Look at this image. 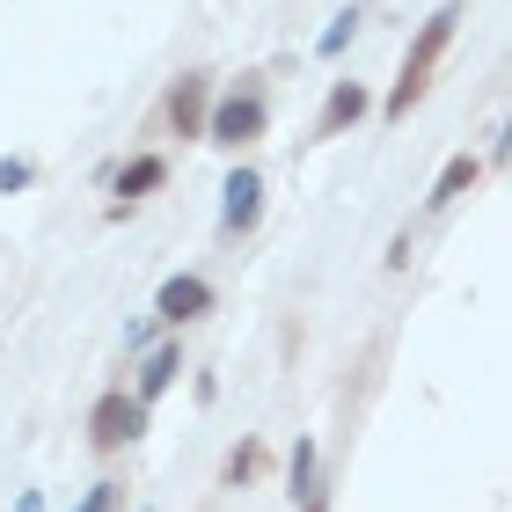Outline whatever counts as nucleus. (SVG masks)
<instances>
[{"mask_svg":"<svg viewBox=\"0 0 512 512\" xmlns=\"http://www.w3.org/2000/svg\"><path fill=\"white\" fill-rule=\"evenodd\" d=\"M454 22H461V8H439V15L425 22V37L410 44V59H403V81H395V96H388V118H410V103L432 88V66H439V52H447Z\"/></svg>","mask_w":512,"mask_h":512,"instance_id":"1","label":"nucleus"},{"mask_svg":"<svg viewBox=\"0 0 512 512\" xmlns=\"http://www.w3.org/2000/svg\"><path fill=\"white\" fill-rule=\"evenodd\" d=\"M139 432H147V403H139V395H103L96 417H88V439H96L103 454H118L125 439H139Z\"/></svg>","mask_w":512,"mask_h":512,"instance_id":"2","label":"nucleus"},{"mask_svg":"<svg viewBox=\"0 0 512 512\" xmlns=\"http://www.w3.org/2000/svg\"><path fill=\"white\" fill-rule=\"evenodd\" d=\"M256 132H264V96H256V88H242V96H227L213 110V139L220 147H242V139H256Z\"/></svg>","mask_w":512,"mask_h":512,"instance_id":"3","label":"nucleus"},{"mask_svg":"<svg viewBox=\"0 0 512 512\" xmlns=\"http://www.w3.org/2000/svg\"><path fill=\"white\" fill-rule=\"evenodd\" d=\"M205 308H213V286H205V278H169V286H161V322H191Z\"/></svg>","mask_w":512,"mask_h":512,"instance_id":"4","label":"nucleus"},{"mask_svg":"<svg viewBox=\"0 0 512 512\" xmlns=\"http://www.w3.org/2000/svg\"><path fill=\"white\" fill-rule=\"evenodd\" d=\"M359 118H366V88H359V81H337V88H330V103H322V125H315V132L330 139V132L359 125Z\"/></svg>","mask_w":512,"mask_h":512,"instance_id":"5","label":"nucleus"},{"mask_svg":"<svg viewBox=\"0 0 512 512\" xmlns=\"http://www.w3.org/2000/svg\"><path fill=\"white\" fill-rule=\"evenodd\" d=\"M256 213H264V183L249 169H235L227 176V227H256Z\"/></svg>","mask_w":512,"mask_h":512,"instance_id":"6","label":"nucleus"},{"mask_svg":"<svg viewBox=\"0 0 512 512\" xmlns=\"http://www.w3.org/2000/svg\"><path fill=\"white\" fill-rule=\"evenodd\" d=\"M169 125H176L183 139H191V132L205 125V81H198V74H191V81H183L176 96H169Z\"/></svg>","mask_w":512,"mask_h":512,"instance_id":"7","label":"nucleus"},{"mask_svg":"<svg viewBox=\"0 0 512 512\" xmlns=\"http://www.w3.org/2000/svg\"><path fill=\"white\" fill-rule=\"evenodd\" d=\"M476 176H483V161H476V154H461V161H447V176H439V183H432V205H454V198H461V191H469V183H476Z\"/></svg>","mask_w":512,"mask_h":512,"instance_id":"8","label":"nucleus"},{"mask_svg":"<svg viewBox=\"0 0 512 512\" xmlns=\"http://www.w3.org/2000/svg\"><path fill=\"white\" fill-rule=\"evenodd\" d=\"M176 366H183L176 352H154V359H147V374H139V403H154V395L176 381Z\"/></svg>","mask_w":512,"mask_h":512,"instance_id":"9","label":"nucleus"},{"mask_svg":"<svg viewBox=\"0 0 512 512\" xmlns=\"http://www.w3.org/2000/svg\"><path fill=\"white\" fill-rule=\"evenodd\" d=\"M161 176H169V169H161V161H132V169L118 176V198H139V191H154Z\"/></svg>","mask_w":512,"mask_h":512,"instance_id":"10","label":"nucleus"},{"mask_svg":"<svg viewBox=\"0 0 512 512\" xmlns=\"http://www.w3.org/2000/svg\"><path fill=\"white\" fill-rule=\"evenodd\" d=\"M256 469H264V454H256V447H242L235 461H227V476H235V483H242V476H256Z\"/></svg>","mask_w":512,"mask_h":512,"instance_id":"11","label":"nucleus"},{"mask_svg":"<svg viewBox=\"0 0 512 512\" xmlns=\"http://www.w3.org/2000/svg\"><path fill=\"white\" fill-rule=\"evenodd\" d=\"M352 22H359V15H337V22H330V37H322V52H344V37H352Z\"/></svg>","mask_w":512,"mask_h":512,"instance_id":"12","label":"nucleus"},{"mask_svg":"<svg viewBox=\"0 0 512 512\" xmlns=\"http://www.w3.org/2000/svg\"><path fill=\"white\" fill-rule=\"evenodd\" d=\"M110 505H118V483H96V491H88V505H81V512H110Z\"/></svg>","mask_w":512,"mask_h":512,"instance_id":"13","label":"nucleus"},{"mask_svg":"<svg viewBox=\"0 0 512 512\" xmlns=\"http://www.w3.org/2000/svg\"><path fill=\"white\" fill-rule=\"evenodd\" d=\"M300 512H322V505H300Z\"/></svg>","mask_w":512,"mask_h":512,"instance_id":"14","label":"nucleus"}]
</instances>
